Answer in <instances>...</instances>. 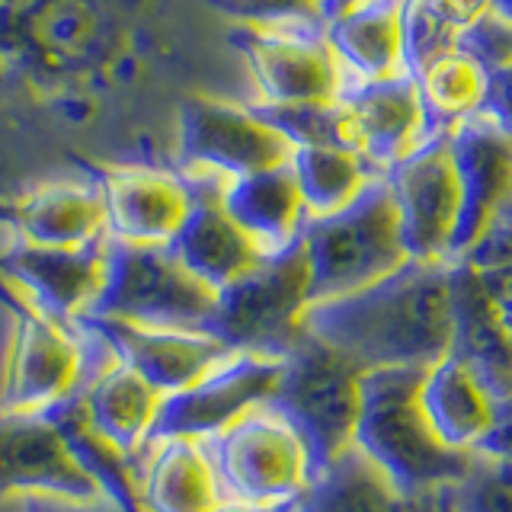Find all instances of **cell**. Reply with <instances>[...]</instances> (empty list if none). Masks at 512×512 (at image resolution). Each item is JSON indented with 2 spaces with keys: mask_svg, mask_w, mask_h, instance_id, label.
Masks as SVG:
<instances>
[{
  "mask_svg": "<svg viewBox=\"0 0 512 512\" xmlns=\"http://www.w3.org/2000/svg\"><path fill=\"white\" fill-rule=\"evenodd\" d=\"M416 84H420L429 135H442L480 109L487 93V71L468 55L452 52L429 64Z\"/></svg>",
  "mask_w": 512,
  "mask_h": 512,
  "instance_id": "cell-30",
  "label": "cell"
},
{
  "mask_svg": "<svg viewBox=\"0 0 512 512\" xmlns=\"http://www.w3.org/2000/svg\"><path fill=\"white\" fill-rule=\"evenodd\" d=\"M13 231L36 247H90L106 240V202L96 180H52L16 202Z\"/></svg>",
  "mask_w": 512,
  "mask_h": 512,
  "instance_id": "cell-21",
  "label": "cell"
},
{
  "mask_svg": "<svg viewBox=\"0 0 512 512\" xmlns=\"http://www.w3.org/2000/svg\"><path fill=\"white\" fill-rule=\"evenodd\" d=\"M266 122L295 144V148H356V132L343 100L336 103H308V106H260L250 103Z\"/></svg>",
  "mask_w": 512,
  "mask_h": 512,
  "instance_id": "cell-31",
  "label": "cell"
},
{
  "mask_svg": "<svg viewBox=\"0 0 512 512\" xmlns=\"http://www.w3.org/2000/svg\"><path fill=\"white\" fill-rule=\"evenodd\" d=\"M490 0H410L404 13V71L420 80L429 64L452 55L458 36Z\"/></svg>",
  "mask_w": 512,
  "mask_h": 512,
  "instance_id": "cell-29",
  "label": "cell"
},
{
  "mask_svg": "<svg viewBox=\"0 0 512 512\" xmlns=\"http://www.w3.org/2000/svg\"><path fill=\"white\" fill-rule=\"evenodd\" d=\"M448 356L461 359L496 400L512 391V336L496 308L484 276L464 260L452 263V346Z\"/></svg>",
  "mask_w": 512,
  "mask_h": 512,
  "instance_id": "cell-20",
  "label": "cell"
},
{
  "mask_svg": "<svg viewBox=\"0 0 512 512\" xmlns=\"http://www.w3.org/2000/svg\"><path fill=\"white\" fill-rule=\"evenodd\" d=\"M218 292L199 282L170 247H135L106 237L103 285L87 317L135 327L205 330Z\"/></svg>",
  "mask_w": 512,
  "mask_h": 512,
  "instance_id": "cell-6",
  "label": "cell"
},
{
  "mask_svg": "<svg viewBox=\"0 0 512 512\" xmlns=\"http://www.w3.org/2000/svg\"><path fill=\"white\" fill-rule=\"evenodd\" d=\"M480 272V269H477ZM490 288V295L496 301V308H500L503 320H506V330L512 336V269H496V272H480Z\"/></svg>",
  "mask_w": 512,
  "mask_h": 512,
  "instance_id": "cell-39",
  "label": "cell"
},
{
  "mask_svg": "<svg viewBox=\"0 0 512 512\" xmlns=\"http://www.w3.org/2000/svg\"><path fill=\"white\" fill-rule=\"evenodd\" d=\"M397 205L400 234L410 260L455 263L461 221V180L448 132L432 135L384 173Z\"/></svg>",
  "mask_w": 512,
  "mask_h": 512,
  "instance_id": "cell-10",
  "label": "cell"
},
{
  "mask_svg": "<svg viewBox=\"0 0 512 512\" xmlns=\"http://www.w3.org/2000/svg\"><path fill=\"white\" fill-rule=\"evenodd\" d=\"M455 52L477 61L487 74L512 68V16L496 7H487L458 36Z\"/></svg>",
  "mask_w": 512,
  "mask_h": 512,
  "instance_id": "cell-34",
  "label": "cell"
},
{
  "mask_svg": "<svg viewBox=\"0 0 512 512\" xmlns=\"http://www.w3.org/2000/svg\"><path fill=\"white\" fill-rule=\"evenodd\" d=\"M301 240L311 266V304L362 292L410 260L384 176H375L343 212L308 218Z\"/></svg>",
  "mask_w": 512,
  "mask_h": 512,
  "instance_id": "cell-4",
  "label": "cell"
},
{
  "mask_svg": "<svg viewBox=\"0 0 512 512\" xmlns=\"http://www.w3.org/2000/svg\"><path fill=\"white\" fill-rule=\"evenodd\" d=\"M420 400L432 432L455 452L474 455L496 413V394L477 372L455 356H442L426 368Z\"/></svg>",
  "mask_w": 512,
  "mask_h": 512,
  "instance_id": "cell-25",
  "label": "cell"
},
{
  "mask_svg": "<svg viewBox=\"0 0 512 512\" xmlns=\"http://www.w3.org/2000/svg\"><path fill=\"white\" fill-rule=\"evenodd\" d=\"M106 240L90 247L58 250L16 237L0 250V279L42 314L74 324L87 317L103 285Z\"/></svg>",
  "mask_w": 512,
  "mask_h": 512,
  "instance_id": "cell-14",
  "label": "cell"
},
{
  "mask_svg": "<svg viewBox=\"0 0 512 512\" xmlns=\"http://www.w3.org/2000/svg\"><path fill=\"white\" fill-rule=\"evenodd\" d=\"M141 512H212L224 503L205 442L160 439L138 458Z\"/></svg>",
  "mask_w": 512,
  "mask_h": 512,
  "instance_id": "cell-23",
  "label": "cell"
},
{
  "mask_svg": "<svg viewBox=\"0 0 512 512\" xmlns=\"http://www.w3.org/2000/svg\"><path fill=\"white\" fill-rule=\"evenodd\" d=\"M212 512H298V503H279V506H253V503H237L224 500Z\"/></svg>",
  "mask_w": 512,
  "mask_h": 512,
  "instance_id": "cell-41",
  "label": "cell"
},
{
  "mask_svg": "<svg viewBox=\"0 0 512 512\" xmlns=\"http://www.w3.org/2000/svg\"><path fill=\"white\" fill-rule=\"evenodd\" d=\"M359 4H365V0H324V23L340 20L343 13L356 10Z\"/></svg>",
  "mask_w": 512,
  "mask_h": 512,
  "instance_id": "cell-42",
  "label": "cell"
},
{
  "mask_svg": "<svg viewBox=\"0 0 512 512\" xmlns=\"http://www.w3.org/2000/svg\"><path fill=\"white\" fill-rule=\"evenodd\" d=\"M231 42L247 61L260 106L336 103L343 96L346 68L333 55L327 32L237 26Z\"/></svg>",
  "mask_w": 512,
  "mask_h": 512,
  "instance_id": "cell-13",
  "label": "cell"
},
{
  "mask_svg": "<svg viewBox=\"0 0 512 512\" xmlns=\"http://www.w3.org/2000/svg\"><path fill=\"white\" fill-rule=\"evenodd\" d=\"M490 7H496V10H503V13L512 16V0H490Z\"/></svg>",
  "mask_w": 512,
  "mask_h": 512,
  "instance_id": "cell-43",
  "label": "cell"
},
{
  "mask_svg": "<svg viewBox=\"0 0 512 512\" xmlns=\"http://www.w3.org/2000/svg\"><path fill=\"white\" fill-rule=\"evenodd\" d=\"M215 7L250 29L327 32L324 0H215Z\"/></svg>",
  "mask_w": 512,
  "mask_h": 512,
  "instance_id": "cell-33",
  "label": "cell"
},
{
  "mask_svg": "<svg viewBox=\"0 0 512 512\" xmlns=\"http://www.w3.org/2000/svg\"><path fill=\"white\" fill-rule=\"evenodd\" d=\"M20 512H119L109 500H96V503H74V500H58V496H26V500H16Z\"/></svg>",
  "mask_w": 512,
  "mask_h": 512,
  "instance_id": "cell-38",
  "label": "cell"
},
{
  "mask_svg": "<svg viewBox=\"0 0 512 512\" xmlns=\"http://www.w3.org/2000/svg\"><path fill=\"white\" fill-rule=\"evenodd\" d=\"M311 308V266L298 237L292 247L269 253L247 276L218 292L205 330L234 352L285 356L298 343L304 311Z\"/></svg>",
  "mask_w": 512,
  "mask_h": 512,
  "instance_id": "cell-7",
  "label": "cell"
},
{
  "mask_svg": "<svg viewBox=\"0 0 512 512\" xmlns=\"http://www.w3.org/2000/svg\"><path fill=\"white\" fill-rule=\"evenodd\" d=\"M461 260L480 272L512 269V196L500 205V212L493 215L487 231L480 234V240Z\"/></svg>",
  "mask_w": 512,
  "mask_h": 512,
  "instance_id": "cell-35",
  "label": "cell"
},
{
  "mask_svg": "<svg viewBox=\"0 0 512 512\" xmlns=\"http://www.w3.org/2000/svg\"><path fill=\"white\" fill-rule=\"evenodd\" d=\"M221 205L266 256L292 247L308 224V208L288 164L221 183Z\"/></svg>",
  "mask_w": 512,
  "mask_h": 512,
  "instance_id": "cell-24",
  "label": "cell"
},
{
  "mask_svg": "<svg viewBox=\"0 0 512 512\" xmlns=\"http://www.w3.org/2000/svg\"><path fill=\"white\" fill-rule=\"evenodd\" d=\"M340 100L349 109L359 154L378 173H388L397 160L432 138L420 84L410 74L388 80H356L346 74Z\"/></svg>",
  "mask_w": 512,
  "mask_h": 512,
  "instance_id": "cell-17",
  "label": "cell"
},
{
  "mask_svg": "<svg viewBox=\"0 0 512 512\" xmlns=\"http://www.w3.org/2000/svg\"><path fill=\"white\" fill-rule=\"evenodd\" d=\"M295 154L276 125L266 122L250 103L218 96H186L176 122V164L183 176H240L285 167Z\"/></svg>",
  "mask_w": 512,
  "mask_h": 512,
  "instance_id": "cell-9",
  "label": "cell"
},
{
  "mask_svg": "<svg viewBox=\"0 0 512 512\" xmlns=\"http://www.w3.org/2000/svg\"><path fill=\"white\" fill-rule=\"evenodd\" d=\"M224 500L279 506L298 503L317 468L298 429L276 407H256L205 442Z\"/></svg>",
  "mask_w": 512,
  "mask_h": 512,
  "instance_id": "cell-8",
  "label": "cell"
},
{
  "mask_svg": "<svg viewBox=\"0 0 512 512\" xmlns=\"http://www.w3.org/2000/svg\"><path fill=\"white\" fill-rule=\"evenodd\" d=\"M477 112H484L487 119L503 125L512 132V68H500L487 74V93Z\"/></svg>",
  "mask_w": 512,
  "mask_h": 512,
  "instance_id": "cell-37",
  "label": "cell"
},
{
  "mask_svg": "<svg viewBox=\"0 0 512 512\" xmlns=\"http://www.w3.org/2000/svg\"><path fill=\"white\" fill-rule=\"evenodd\" d=\"M26 496H58L74 503L106 500L77 461L55 413L0 410V506Z\"/></svg>",
  "mask_w": 512,
  "mask_h": 512,
  "instance_id": "cell-12",
  "label": "cell"
},
{
  "mask_svg": "<svg viewBox=\"0 0 512 512\" xmlns=\"http://www.w3.org/2000/svg\"><path fill=\"white\" fill-rule=\"evenodd\" d=\"M186 180L192 183V208L180 234L173 237L170 250L199 282L215 288V292H224L231 282L247 276L266 253L224 212V180H215V176H186Z\"/></svg>",
  "mask_w": 512,
  "mask_h": 512,
  "instance_id": "cell-19",
  "label": "cell"
},
{
  "mask_svg": "<svg viewBox=\"0 0 512 512\" xmlns=\"http://www.w3.org/2000/svg\"><path fill=\"white\" fill-rule=\"evenodd\" d=\"M288 167L295 173L308 218L343 212L346 205L362 196V189L375 176H384L359 151L349 148H295Z\"/></svg>",
  "mask_w": 512,
  "mask_h": 512,
  "instance_id": "cell-28",
  "label": "cell"
},
{
  "mask_svg": "<svg viewBox=\"0 0 512 512\" xmlns=\"http://www.w3.org/2000/svg\"><path fill=\"white\" fill-rule=\"evenodd\" d=\"M365 368L301 327L285 352V372L269 407H276L308 445L317 474L356 442Z\"/></svg>",
  "mask_w": 512,
  "mask_h": 512,
  "instance_id": "cell-5",
  "label": "cell"
},
{
  "mask_svg": "<svg viewBox=\"0 0 512 512\" xmlns=\"http://www.w3.org/2000/svg\"><path fill=\"white\" fill-rule=\"evenodd\" d=\"M407 512H455V509L445 503L442 490H429L423 496H413V500L407 503Z\"/></svg>",
  "mask_w": 512,
  "mask_h": 512,
  "instance_id": "cell-40",
  "label": "cell"
},
{
  "mask_svg": "<svg viewBox=\"0 0 512 512\" xmlns=\"http://www.w3.org/2000/svg\"><path fill=\"white\" fill-rule=\"evenodd\" d=\"M410 0H365L327 23V42L349 77L388 80L404 71V13Z\"/></svg>",
  "mask_w": 512,
  "mask_h": 512,
  "instance_id": "cell-26",
  "label": "cell"
},
{
  "mask_svg": "<svg viewBox=\"0 0 512 512\" xmlns=\"http://www.w3.org/2000/svg\"><path fill=\"white\" fill-rule=\"evenodd\" d=\"M7 295L13 308V336L0 375V410L55 413L74 404L112 362L103 336L84 317L64 324L42 314L10 285Z\"/></svg>",
  "mask_w": 512,
  "mask_h": 512,
  "instance_id": "cell-3",
  "label": "cell"
},
{
  "mask_svg": "<svg viewBox=\"0 0 512 512\" xmlns=\"http://www.w3.org/2000/svg\"><path fill=\"white\" fill-rule=\"evenodd\" d=\"M407 496L356 445L333 458L298 500V512H407Z\"/></svg>",
  "mask_w": 512,
  "mask_h": 512,
  "instance_id": "cell-27",
  "label": "cell"
},
{
  "mask_svg": "<svg viewBox=\"0 0 512 512\" xmlns=\"http://www.w3.org/2000/svg\"><path fill=\"white\" fill-rule=\"evenodd\" d=\"M439 490L455 512H512V468L477 452L468 474Z\"/></svg>",
  "mask_w": 512,
  "mask_h": 512,
  "instance_id": "cell-32",
  "label": "cell"
},
{
  "mask_svg": "<svg viewBox=\"0 0 512 512\" xmlns=\"http://www.w3.org/2000/svg\"><path fill=\"white\" fill-rule=\"evenodd\" d=\"M0 512H20V509H16V503H10V506H0Z\"/></svg>",
  "mask_w": 512,
  "mask_h": 512,
  "instance_id": "cell-44",
  "label": "cell"
},
{
  "mask_svg": "<svg viewBox=\"0 0 512 512\" xmlns=\"http://www.w3.org/2000/svg\"><path fill=\"white\" fill-rule=\"evenodd\" d=\"M106 202V237L135 247H170L192 208V183L180 170L106 167L96 176Z\"/></svg>",
  "mask_w": 512,
  "mask_h": 512,
  "instance_id": "cell-15",
  "label": "cell"
},
{
  "mask_svg": "<svg viewBox=\"0 0 512 512\" xmlns=\"http://www.w3.org/2000/svg\"><path fill=\"white\" fill-rule=\"evenodd\" d=\"M87 324L103 336L112 359L138 372L157 394H176L212 372L234 349L224 346L208 330H167V327H135L119 320H93Z\"/></svg>",
  "mask_w": 512,
  "mask_h": 512,
  "instance_id": "cell-16",
  "label": "cell"
},
{
  "mask_svg": "<svg viewBox=\"0 0 512 512\" xmlns=\"http://www.w3.org/2000/svg\"><path fill=\"white\" fill-rule=\"evenodd\" d=\"M285 356H260V352H234L212 372L202 375L186 391L160 400L151 442L160 439H196L208 442L218 432L234 426L240 416L263 407L279 391Z\"/></svg>",
  "mask_w": 512,
  "mask_h": 512,
  "instance_id": "cell-11",
  "label": "cell"
},
{
  "mask_svg": "<svg viewBox=\"0 0 512 512\" xmlns=\"http://www.w3.org/2000/svg\"><path fill=\"white\" fill-rule=\"evenodd\" d=\"M301 327L365 372L436 365L452 346V263L407 260L388 279L304 311Z\"/></svg>",
  "mask_w": 512,
  "mask_h": 512,
  "instance_id": "cell-1",
  "label": "cell"
},
{
  "mask_svg": "<svg viewBox=\"0 0 512 512\" xmlns=\"http://www.w3.org/2000/svg\"><path fill=\"white\" fill-rule=\"evenodd\" d=\"M160 400L148 381L132 372L119 359H112L100 375H96L87 391L74 400V407L96 436L109 442L116 452L138 464L141 452L148 448L151 429L157 420Z\"/></svg>",
  "mask_w": 512,
  "mask_h": 512,
  "instance_id": "cell-22",
  "label": "cell"
},
{
  "mask_svg": "<svg viewBox=\"0 0 512 512\" xmlns=\"http://www.w3.org/2000/svg\"><path fill=\"white\" fill-rule=\"evenodd\" d=\"M448 141L461 180V221L455 234V260H461L512 196V132L484 112H474L448 132Z\"/></svg>",
  "mask_w": 512,
  "mask_h": 512,
  "instance_id": "cell-18",
  "label": "cell"
},
{
  "mask_svg": "<svg viewBox=\"0 0 512 512\" xmlns=\"http://www.w3.org/2000/svg\"><path fill=\"white\" fill-rule=\"evenodd\" d=\"M423 375V365L368 368L362 375V410L352 442L407 500L455 484L474 461V455L455 452L432 432L420 400Z\"/></svg>",
  "mask_w": 512,
  "mask_h": 512,
  "instance_id": "cell-2",
  "label": "cell"
},
{
  "mask_svg": "<svg viewBox=\"0 0 512 512\" xmlns=\"http://www.w3.org/2000/svg\"><path fill=\"white\" fill-rule=\"evenodd\" d=\"M477 455L503 461V464H509V468H512V391L506 397L496 400L493 423L487 429L484 442L477 445Z\"/></svg>",
  "mask_w": 512,
  "mask_h": 512,
  "instance_id": "cell-36",
  "label": "cell"
}]
</instances>
